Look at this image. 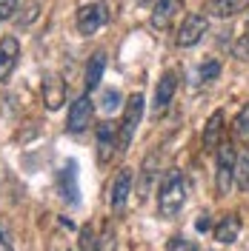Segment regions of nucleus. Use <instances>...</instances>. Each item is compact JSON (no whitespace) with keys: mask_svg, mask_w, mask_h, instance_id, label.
Wrapping results in <instances>:
<instances>
[{"mask_svg":"<svg viewBox=\"0 0 249 251\" xmlns=\"http://www.w3.org/2000/svg\"><path fill=\"white\" fill-rule=\"evenodd\" d=\"M238 234H241V220H238V214H226L215 226V240L223 243V246H232L235 240H238Z\"/></svg>","mask_w":249,"mask_h":251,"instance_id":"obj_16","label":"nucleus"},{"mask_svg":"<svg viewBox=\"0 0 249 251\" xmlns=\"http://www.w3.org/2000/svg\"><path fill=\"white\" fill-rule=\"evenodd\" d=\"M166 251H198V249H195V243H192V240H187L184 234H175L169 240Z\"/></svg>","mask_w":249,"mask_h":251,"instance_id":"obj_21","label":"nucleus"},{"mask_svg":"<svg viewBox=\"0 0 249 251\" xmlns=\"http://www.w3.org/2000/svg\"><path fill=\"white\" fill-rule=\"evenodd\" d=\"M129 191H132V169H121L109 186V208L112 211H124L126 200H129Z\"/></svg>","mask_w":249,"mask_h":251,"instance_id":"obj_9","label":"nucleus"},{"mask_svg":"<svg viewBox=\"0 0 249 251\" xmlns=\"http://www.w3.org/2000/svg\"><path fill=\"white\" fill-rule=\"evenodd\" d=\"M106 20H109V9H106V3H103V0L83 3V6L78 9V15H75L78 31H80V34H86V37L94 34L100 26H106Z\"/></svg>","mask_w":249,"mask_h":251,"instance_id":"obj_4","label":"nucleus"},{"mask_svg":"<svg viewBox=\"0 0 249 251\" xmlns=\"http://www.w3.org/2000/svg\"><path fill=\"white\" fill-rule=\"evenodd\" d=\"M17 12V0H0V23L9 20Z\"/></svg>","mask_w":249,"mask_h":251,"instance_id":"obj_25","label":"nucleus"},{"mask_svg":"<svg viewBox=\"0 0 249 251\" xmlns=\"http://www.w3.org/2000/svg\"><path fill=\"white\" fill-rule=\"evenodd\" d=\"M175 89H178V75L169 69V72H163V77L157 80V86H155V97H152V114L155 117H160L163 111L169 109Z\"/></svg>","mask_w":249,"mask_h":251,"instance_id":"obj_7","label":"nucleus"},{"mask_svg":"<svg viewBox=\"0 0 249 251\" xmlns=\"http://www.w3.org/2000/svg\"><path fill=\"white\" fill-rule=\"evenodd\" d=\"M43 103H46V109H61L63 103H66V83H63L58 75H46L43 77Z\"/></svg>","mask_w":249,"mask_h":251,"instance_id":"obj_12","label":"nucleus"},{"mask_svg":"<svg viewBox=\"0 0 249 251\" xmlns=\"http://www.w3.org/2000/svg\"><path fill=\"white\" fill-rule=\"evenodd\" d=\"M140 117H143V94H132V97L126 100L124 120L118 126V131H121V151H126V149L132 146L135 131H138V126H140Z\"/></svg>","mask_w":249,"mask_h":251,"instance_id":"obj_3","label":"nucleus"},{"mask_svg":"<svg viewBox=\"0 0 249 251\" xmlns=\"http://www.w3.org/2000/svg\"><path fill=\"white\" fill-rule=\"evenodd\" d=\"M118 106H121V92H118V89H109V92L103 94V109L115 111Z\"/></svg>","mask_w":249,"mask_h":251,"instance_id":"obj_24","label":"nucleus"},{"mask_svg":"<svg viewBox=\"0 0 249 251\" xmlns=\"http://www.w3.org/2000/svg\"><path fill=\"white\" fill-rule=\"evenodd\" d=\"M195 228H198V231H209V228H212V220H209V214H201V217L195 220Z\"/></svg>","mask_w":249,"mask_h":251,"instance_id":"obj_27","label":"nucleus"},{"mask_svg":"<svg viewBox=\"0 0 249 251\" xmlns=\"http://www.w3.org/2000/svg\"><path fill=\"white\" fill-rule=\"evenodd\" d=\"M80 249L83 251H100L97 249V237H94L92 228H83V231H80Z\"/></svg>","mask_w":249,"mask_h":251,"instance_id":"obj_23","label":"nucleus"},{"mask_svg":"<svg viewBox=\"0 0 249 251\" xmlns=\"http://www.w3.org/2000/svg\"><path fill=\"white\" fill-rule=\"evenodd\" d=\"M115 149H118V126L106 120V123L97 126V160L109 163Z\"/></svg>","mask_w":249,"mask_h":251,"instance_id":"obj_11","label":"nucleus"},{"mask_svg":"<svg viewBox=\"0 0 249 251\" xmlns=\"http://www.w3.org/2000/svg\"><path fill=\"white\" fill-rule=\"evenodd\" d=\"M249 9V0H206V12L215 17H235Z\"/></svg>","mask_w":249,"mask_h":251,"instance_id":"obj_15","label":"nucleus"},{"mask_svg":"<svg viewBox=\"0 0 249 251\" xmlns=\"http://www.w3.org/2000/svg\"><path fill=\"white\" fill-rule=\"evenodd\" d=\"M232 131H235V137H238L241 143H249V106H244V109L238 111Z\"/></svg>","mask_w":249,"mask_h":251,"instance_id":"obj_18","label":"nucleus"},{"mask_svg":"<svg viewBox=\"0 0 249 251\" xmlns=\"http://www.w3.org/2000/svg\"><path fill=\"white\" fill-rule=\"evenodd\" d=\"M235 166H238V154H235L232 143H220L218 146V160H215V191L218 197H226L235 183Z\"/></svg>","mask_w":249,"mask_h":251,"instance_id":"obj_2","label":"nucleus"},{"mask_svg":"<svg viewBox=\"0 0 249 251\" xmlns=\"http://www.w3.org/2000/svg\"><path fill=\"white\" fill-rule=\"evenodd\" d=\"M0 251H15V246H12V240H9V231L0 226Z\"/></svg>","mask_w":249,"mask_h":251,"instance_id":"obj_26","label":"nucleus"},{"mask_svg":"<svg viewBox=\"0 0 249 251\" xmlns=\"http://www.w3.org/2000/svg\"><path fill=\"white\" fill-rule=\"evenodd\" d=\"M218 75H220V63L218 60H206V63H201V69H198V77H201L203 83H212Z\"/></svg>","mask_w":249,"mask_h":251,"instance_id":"obj_20","label":"nucleus"},{"mask_svg":"<svg viewBox=\"0 0 249 251\" xmlns=\"http://www.w3.org/2000/svg\"><path fill=\"white\" fill-rule=\"evenodd\" d=\"M58 188H61V197H63V200H69L72 205H78V203H80L78 163H75V160H69V163L63 166L61 172H58Z\"/></svg>","mask_w":249,"mask_h":251,"instance_id":"obj_10","label":"nucleus"},{"mask_svg":"<svg viewBox=\"0 0 249 251\" xmlns=\"http://www.w3.org/2000/svg\"><path fill=\"white\" fill-rule=\"evenodd\" d=\"M184 203H187V177L178 169H169L157 186V214L163 220H175Z\"/></svg>","mask_w":249,"mask_h":251,"instance_id":"obj_1","label":"nucleus"},{"mask_svg":"<svg viewBox=\"0 0 249 251\" xmlns=\"http://www.w3.org/2000/svg\"><path fill=\"white\" fill-rule=\"evenodd\" d=\"M178 12H181V0H157L155 9H152L149 23H152L155 29H169Z\"/></svg>","mask_w":249,"mask_h":251,"instance_id":"obj_14","label":"nucleus"},{"mask_svg":"<svg viewBox=\"0 0 249 251\" xmlns=\"http://www.w3.org/2000/svg\"><path fill=\"white\" fill-rule=\"evenodd\" d=\"M232 51H235V57H241V60L249 57V23H247V29H244V34H241V40L232 46Z\"/></svg>","mask_w":249,"mask_h":251,"instance_id":"obj_22","label":"nucleus"},{"mask_svg":"<svg viewBox=\"0 0 249 251\" xmlns=\"http://www.w3.org/2000/svg\"><path fill=\"white\" fill-rule=\"evenodd\" d=\"M103 69H106V54L103 51H94L89 57V66H86V92H94L103 80Z\"/></svg>","mask_w":249,"mask_h":251,"instance_id":"obj_17","label":"nucleus"},{"mask_svg":"<svg viewBox=\"0 0 249 251\" xmlns=\"http://www.w3.org/2000/svg\"><path fill=\"white\" fill-rule=\"evenodd\" d=\"M223 137V111H212L203 126V151H218Z\"/></svg>","mask_w":249,"mask_h":251,"instance_id":"obj_13","label":"nucleus"},{"mask_svg":"<svg viewBox=\"0 0 249 251\" xmlns=\"http://www.w3.org/2000/svg\"><path fill=\"white\" fill-rule=\"evenodd\" d=\"M92 117H94V103H92V97H89V92H83L78 100L72 103V109H69L66 128H69L72 134H80V131H86V128H89Z\"/></svg>","mask_w":249,"mask_h":251,"instance_id":"obj_6","label":"nucleus"},{"mask_svg":"<svg viewBox=\"0 0 249 251\" xmlns=\"http://www.w3.org/2000/svg\"><path fill=\"white\" fill-rule=\"evenodd\" d=\"M235 183L241 191H249V151L238 157V166H235Z\"/></svg>","mask_w":249,"mask_h":251,"instance_id":"obj_19","label":"nucleus"},{"mask_svg":"<svg viewBox=\"0 0 249 251\" xmlns=\"http://www.w3.org/2000/svg\"><path fill=\"white\" fill-rule=\"evenodd\" d=\"M17 60H20V40H17L15 34H6L0 40V83H6V80L12 77Z\"/></svg>","mask_w":249,"mask_h":251,"instance_id":"obj_8","label":"nucleus"},{"mask_svg":"<svg viewBox=\"0 0 249 251\" xmlns=\"http://www.w3.org/2000/svg\"><path fill=\"white\" fill-rule=\"evenodd\" d=\"M206 31H209V20H206V15L192 12V15L184 17L181 29H178V34H175V43H178L181 49H192L195 43H201L203 40Z\"/></svg>","mask_w":249,"mask_h":251,"instance_id":"obj_5","label":"nucleus"}]
</instances>
